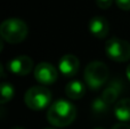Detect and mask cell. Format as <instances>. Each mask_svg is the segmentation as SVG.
<instances>
[{"label":"cell","mask_w":130,"mask_h":129,"mask_svg":"<svg viewBox=\"0 0 130 129\" xmlns=\"http://www.w3.org/2000/svg\"><path fill=\"white\" fill-rule=\"evenodd\" d=\"M108 107H110V104L106 103L105 101L103 100V97H98L96 100H94L91 104V109H92V112L96 114H103L105 112H107Z\"/></svg>","instance_id":"obj_14"},{"label":"cell","mask_w":130,"mask_h":129,"mask_svg":"<svg viewBox=\"0 0 130 129\" xmlns=\"http://www.w3.org/2000/svg\"><path fill=\"white\" fill-rule=\"evenodd\" d=\"M34 78L42 85H52L57 79V71L50 63L41 62L34 69Z\"/></svg>","instance_id":"obj_6"},{"label":"cell","mask_w":130,"mask_h":129,"mask_svg":"<svg viewBox=\"0 0 130 129\" xmlns=\"http://www.w3.org/2000/svg\"><path fill=\"white\" fill-rule=\"evenodd\" d=\"M52 93L42 86H34L30 88L24 95V102L29 109L33 111H41L50 104Z\"/></svg>","instance_id":"obj_4"},{"label":"cell","mask_w":130,"mask_h":129,"mask_svg":"<svg viewBox=\"0 0 130 129\" xmlns=\"http://www.w3.org/2000/svg\"><path fill=\"white\" fill-rule=\"evenodd\" d=\"M7 68L15 75H26L33 69V61L29 56H17L8 62Z\"/></svg>","instance_id":"obj_7"},{"label":"cell","mask_w":130,"mask_h":129,"mask_svg":"<svg viewBox=\"0 0 130 129\" xmlns=\"http://www.w3.org/2000/svg\"><path fill=\"white\" fill-rule=\"evenodd\" d=\"M106 55L117 62H126L130 59V43L119 38H111L105 43Z\"/></svg>","instance_id":"obj_5"},{"label":"cell","mask_w":130,"mask_h":129,"mask_svg":"<svg viewBox=\"0 0 130 129\" xmlns=\"http://www.w3.org/2000/svg\"><path fill=\"white\" fill-rule=\"evenodd\" d=\"M115 4L122 10H130V0H115Z\"/></svg>","instance_id":"obj_15"},{"label":"cell","mask_w":130,"mask_h":129,"mask_svg":"<svg viewBox=\"0 0 130 129\" xmlns=\"http://www.w3.org/2000/svg\"><path fill=\"white\" fill-rule=\"evenodd\" d=\"M112 129H130V126L124 122H121V123H117Z\"/></svg>","instance_id":"obj_17"},{"label":"cell","mask_w":130,"mask_h":129,"mask_svg":"<svg viewBox=\"0 0 130 129\" xmlns=\"http://www.w3.org/2000/svg\"><path fill=\"white\" fill-rule=\"evenodd\" d=\"M0 91H1V100H0L1 104L9 102L13 98L14 93H15L14 91V87L9 82H2L1 87H0Z\"/></svg>","instance_id":"obj_13"},{"label":"cell","mask_w":130,"mask_h":129,"mask_svg":"<svg viewBox=\"0 0 130 129\" xmlns=\"http://www.w3.org/2000/svg\"><path fill=\"white\" fill-rule=\"evenodd\" d=\"M110 71L105 63L94 61L85 69V81L91 89H99L108 79Z\"/></svg>","instance_id":"obj_3"},{"label":"cell","mask_w":130,"mask_h":129,"mask_svg":"<svg viewBox=\"0 0 130 129\" xmlns=\"http://www.w3.org/2000/svg\"><path fill=\"white\" fill-rule=\"evenodd\" d=\"M108 30H110V24L103 16H95L89 21V31L96 38H105L108 33Z\"/></svg>","instance_id":"obj_9"},{"label":"cell","mask_w":130,"mask_h":129,"mask_svg":"<svg viewBox=\"0 0 130 129\" xmlns=\"http://www.w3.org/2000/svg\"><path fill=\"white\" fill-rule=\"evenodd\" d=\"M79 68H80V63L76 56L72 54H66L59 59L58 69L61 73L65 77H73L78 73Z\"/></svg>","instance_id":"obj_8"},{"label":"cell","mask_w":130,"mask_h":129,"mask_svg":"<svg viewBox=\"0 0 130 129\" xmlns=\"http://www.w3.org/2000/svg\"><path fill=\"white\" fill-rule=\"evenodd\" d=\"M27 25L20 18H8L0 25V34L5 41L9 43H18L27 36Z\"/></svg>","instance_id":"obj_2"},{"label":"cell","mask_w":130,"mask_h":129,"mask_svg":"<svg viewBox=\"0 0 130 129\" xmlns=\"http://www.w3.org/2000/svg\"><path fill=\"white\" fill-rule=\"evenodd\" d=\"M114 114L121 122L130 121V98H123L115 104Z\"/></svg>","instance_id":"obj_12"},{"label":"cell","mask_w":130,"mask_h":129,"mask_svg":"<svg viewBox=\"0 0 130 129\" xmlns=\"http://www.w3.org/2000/svg\"><path fill=\"white\" fill-rule=\"evenodd\" d=\"M65 94L71 100H80L86 94V87L79 80L70 81L65 87Z\"/></svg>","instance_id":"obj_11"},{"label":"cell","mask_w":130,"mask_h":129,"mask_svg":"<svg viewBox=\"0 0 130 129\" xmlns=\"http://www.w3.org/2000/svg\"><path fill=\"white\" fill-rule=\"evenodd\" d=\"M43 129H56V128H52V127H47V128H43Z\"/></svg>","instance_id":"obj_20"},{"label":"cell","mask_w":130,"mask_h":129,"mask_svg":"<svg viewBox=\"0 0 130 129\" xmlns=\"http://www.w3.org/2000/svg\"><path fill=\"white\" fill-rule=\"evenodd\" d=\"M95 129H103V128H95Z\"/></svg>","instance_id":"obj_21"},{"label":"cell","mask_w":130,"mask_h":129,"mask_svg":"<svg viewBox=\"0 0 130 129\" xmlns=\"http://www.w3.org/2000/svg\"><path fill=\"white\" fill-rule=\"evenodd\" d=\"M122 89H123L122 82L120 80H114V81H112L104 89L103 94H102V97H103V100L106 103H108L111 105L118 100L119 95L122 93Z\"/></svg>","instance_id":"obj_10"},{"label":"cell","mask_w":130,"mask_h":129,"mask_svg":"<svg viewBox=\"0 0 130 129\" xmlns=\"http://www.w3.org/2000/svg\"><path fill=\"white\" fill-rule=\"evenodd\" d=\"M127 78H128L130 81V64L128 65V68H127Z\"/></svg>","instance_id":"obj_18"},{"label":"cell","mask_w":130,"mask_h":129,"mask_svg":"<svg viewBox=\"0 0 130 129\" xmlns=\"http://www.w3.org/2000/svg\"><path fill=\"white\" fill-rule=\"evenodd\" d=\"M76 117V109L71 102L58 100L50 105L47 119L55 127H65L71 125Z\"/></svg>","instance_id":"obj_1"},{"label":"cell","mask_w":130,"mask_h":129,"mask_svg":"<svg viewBox=\"0 0 130 129\" xmlns=\"http://www.w3.org/2000/svg\"><path fill=\"white\" fill-rule=\"evenodd\" d=\"M113 0H96V4L97 6L99 7V8L102 9H107L111 7V5H112Z\"/></svg>","instance_id":"obj_16"},{"label":"cell","mask_w":130,"mask_h":129,"mask_svg":"<svg viewBox=\"0 0 130 129\" xmlns=\"http://www.w3.org/2000/svg\"><path fill=\"white\" fill-rule=\"evenodd\" d=\"M13 129H24V128H22V127H15V128H13Z\"/></svg>","instance_id":"obj_19"}]
</instances>
